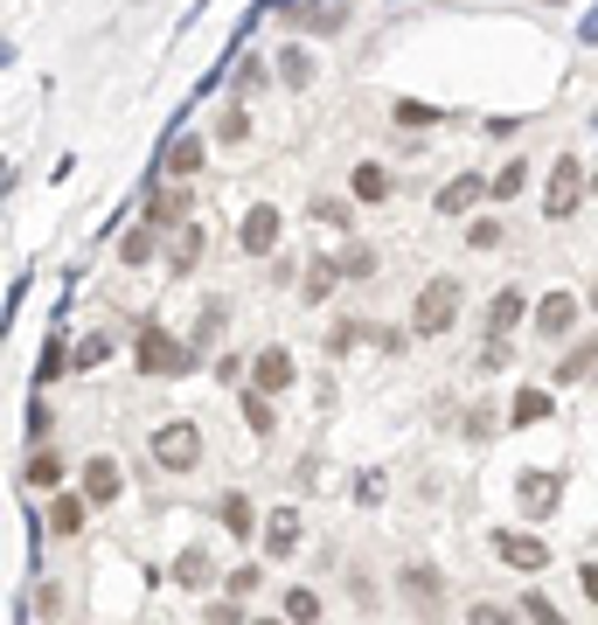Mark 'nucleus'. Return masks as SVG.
<instances>
[{"mask_svg": "<svg viewBox=\"0 0 598 625\" xmlns=\"http://www.w3.org/2000/svg\"><path fill=\"white\" fill-rule=\"evenodd\" d=\"M133 362H140V375H189L202 354L189 348V340H175V334L160 327V320H146L140 340H133Z\"/></svg>", "mask_w": 598, "mask_h": 625, "instance_id": "f257e3e1", "label": "nucleus"}, {"mask_svg": "<svg viewBox=\"0 0 598 625\" xmlns=\"http://www.w3.org/2000/svg\"><path fill=\"white\" fill-rule=\"evenodd\" d=\"M585 160L577 154H557V167H550V181H543V216L550 223H571L577 216V202H585Z\"/></svg>", "mask_w": 598, "mask_h": 625, "instance_id": "f03ea898", "label": "nucleus"}, {"mask_svg": "<svg viewBox=\"0 0 598 625\" xmlns=\"http://www.w3.org/2000/svg\"><path fill=\"white\" fill-rule=\"evenodd\" d=\"M453 320H459V278H453V272H439L432 286L418 292V307H410V327H418L424 340H432V334H445V327H453Z\"/></svg>", "mask_w": 598, "mask_h": 625, "instance_id": "7ed1b4c3", "label": "nucleus"}, {"mask_svg": "<svg viewBox=\"0 0 598 625\" xmlns=\"http://www.w3.org/2000/svg\"><path fill=\"white\" fill-rule=\"evenodd\" d=\"M154 459H160L167 472H195V459H202V431L181 424V417H175V424H160V431H154Z\"/></svg>", "mask_w": 598, "mask_h": 625, "instance_id": "20e7f679", "label": "nucleus"}, {"mask_svg": "<svg viewBox=\"0 0 598 625\" xmlns=\"http://www.w3.org/2000/svg\"><path fill=\"white\" fill-rule=\"evenodd\" d=\"M515 501H522V515H529V521H550L557 507H564V480H557V472H522Z\"/></svg>", "mask_w": 598, "mask_h": 625, "instance_id": "39448f33", "label": "nucleus"}, {"mask_svg": "<svg viewBox=\"0 0 598 625\" xmlns=\"http://www.w3.org/2000/svg\"><path fill=\"white\" fill-rule=\"evenodd\" d=\"M237 243H244V257H272L278 251V208L272 202H251L244 223H237Z\"/></svg>", "mask_w": 598, "mask_h": 625, "instance_id": "423d86ee", "label": "nucleus"}, {"mask_svg": "<svg viewBox=\"0 0 598 625\" xmlns=\"http://www.w3.org/2000/svg\"><path fill=\"white\" fill-rule=\"evenodd\" d=\"M494 556L501 563H509V570H543V563H550V542L543 536H515V528H509V536H494Z\"/></svg>", "mask_w": 598, "mask_h": 625, "instance_id": "0eeeda50", "label": "nucleus"}, {"mask_svg": "<svg viewBox=\"0 0 598 625\" xmlns=\"http://www.w3.org/2000/svg\"><path fill=\"white\" fill-rule=\"evenodd\" d=\"M292 354L286 348H258V362H251V389L258 396H278V389H292Z\"/></svg>", "mask_w": 598, "mask_h": 625, "instance_id": "6e6552de", "label": "nucleus"}, {"mask_svg": "<svg viewBox=\"0 0 598 625\" xmlns=\"http://www.w3.org/2000/svg\"><path fill=\"white\" fill-rule=\"evenodd\" d=\"M577 320H585V313H577V292H543V307H536V334H543V340H564Z\"/></svg>", "mask_w": 598, "mask_h": 625, "instance_id": "1a4fd4ad", "label": "nucleus"}, {"mask_svg": "<svg viewBox=\"0 0 598 625\" xmlns=\"http://www.w3.org/2000/svg\"><path fill=\"white\" fill-rule=\"evenodd\" d=\"M494 195V181H480V175H453V181H445L439 188V216H466V208H474V202H488Z\"/></svg>", "mask_w": 598, "mask_h": 625, "instance_id": "9d476101", "label": "nucleus"}, {"mask_svg": "<svg viewBox=\"0 0 598 625\" xmlns=\"http://www.w3.org/2000/svg\"><path fill=\"white\" fill-rule=\"evenodd\" d=\"M119 486H125L119 459H105V452H98V459H84V501L91 507H111V501H119Z\"/></svg>", "mask_w": 598, "mask_h": 625, "instance_id": "9b49d317", "label": "nucleus"}, {"mask_svg": "<svg viewBox=\"0 0 598 625\" xmlns=\"http://www.w3.org/2000/svg\"><path fill=\"white\" fill-rule=\"evenodd\" d=\"M591 375H598V334L564 348V362H557V389H577V383H591Z\"/></svg>", "mask_w": 598, "mask_h": 625, "instance_id": "f8f14e48", "label": "nucleus"}, {"mask_svg": "<svg viewBox=\"0 0 598 625\" xmlns=\"http://www.w3.org/2000/svg\"><path fill=\"white\" fill-rule=\"evenodd\" d=\"M522 307H529V292H522V286H501V292L488 299V334H494V340L515 334V327H522Z\"/></svg>", "mask_w": 598, "mask_h": 625, "instance_id": "ddd939ff", "label": "nucleus"}, {"mask_svg": "<svg viewBox=\"0 0 598 625\" xmlns=\"http://www.w3.org/2000/svg\"><path fill=\"white\" fill-rule=\"evenodd\" d=\"M299 549V507H272L265 515V556H292Z\"/></svg>", "mask_w": 598, "mask_h": 625, "instance_id": "4468645a", "label": "nucleus"}, {"mask_svg": "<svg viewBox=\"0 0 598 625\" xmlns=\"http://www.w3.org/2000/svg\"><path fill=\"white\" fill-rule=\"evenodd\" d=\"M348 195L355 202H390V167H376V160H362V167H355V175H348Z\"/></svg>", "mask_w": 598, "mask_h": 625, "instance_id": "2eb2a0df", "label": "nucleus"}, {"mask_svg": "<svg viewBox=\"0 0 598 625\" xmlns=\"http://www.w3.org/2000/svg\"><path fill=\"white\" fill-rule=\"evenodd\" d=\"M397 584H404V598L410 604H439L445 591H439V570H432V563H404V570H397Z\"/></svg>", "mask_w": 598, "mask_h": 625, "instance_id": "dca6fc26", "label": "nucleus"}, {"mask_svg": "<svg viewBox=\"0 0 598 625\" xmlns=\"http://www.w3.org/2000/svg\"><path fill=\"white\" fill-rule=\"evenodd\" d=\"M334 286H342V264H334V257H313L307 278H299V299H307V307H321Z\"/></svg>", "mask_w": 598, "mask_h": 625, "instance_id": "f3484780", "label": "nucleus"}, {"mask_svg": "<svg viewBox=\"0 0 598 625\" xmlns=\"http://www.w3.org/2000/svg\"><path fill=\"white\" fill-rule=\"evenodd\" d=\"M210 577H216L210 549H181V556H175V584H181V591H202Z\"/></svg>", "mask_w": 598, "mask_h": 625, "instance_id": "a211bd4d", "label": "nucleus"}, {"mask_svg": "<svg viewBox=\"0 0 598 625\" xmlns=\"http://www.w3.org/2000/svg\"><path fill=\"white\" fill-rule=\"evenodd\" d=\"M160 175H175V181L202 175V140H175V146H167V160H160Z\"/></svg>", "mask_w": 598, "mask_h": 625, "instance_id": "6ab92c4d", "label": "nucleus"}, {"mask_svg": "<svg viewBox=\"0 0 598 625\" xmlns=\"http://www.w3.org/2000/svg\"><path fill=\"white\" fill-rule=\"evenodd\" d=\"M543 417H550V389H515V404H509V424H522V431H529V424H543Z\"/></svg>", "mask_w": 598, "mask_h": 625, "instance_id": "aec40b11", "label": "nucleus"}, {"mask_svg": "<svg viewBox=\"0 0 598 625\" xmlns=\"http://www.w3.org/2000/svg\"><path fill=\"white\" fill-rule=\"evenodd\" d=\"M84 494H56V507H49V536H77L84 528Z\"/></svg>", "mask_w": 598, "mask_h": 625, "instance_id": "412c9836", "label": "nucleus"}, {"mask_svg": "<svg viewBox=\"0 0 598 625\" xmlns=\"http://www.w3.org/2000/svg\"><path fill=\"white\" fill-rule=\"evenodd\" d=\"M334 264H342V278H376V272H383V257H376V243H348V251H342V257H334Z\"/></svg>", "mask_w": 598, "mask_h": 625, "instance_id": "4be33fe9", "label": "nucleus"}, {"mask_svg": "<svg viewBox=\"0 0 598 625\" xmlns=\"http://www.w3.org/2000/svg\"><path fill=\"white\" fill-rule=\"evenodd\" d=\"M278 77H286L292 91H307L313 84V56L299 49V43H286V49H278Z\"/></svg>", "mask_w": 598, "mask_h": 625, "instance_id": "5701e85b", "label": "nucleus"}, {"mask_svg": "<svg viewBox=\"0 0 598 625\" xmlns=\"http://www.w3.org/2000/svg\"><path fill=\"white\" fill-rule=\"evenodd\" d=\"M244 424H251V438H272V431H278V410H272V396L244 389Z\"/></svg>", "mask_w": 598, "mask_h": 625, "instance_id": "b1692460", "label": "nucleus"}, {"mask_svg": "<svg viewBox=\"0 0 598 625\" xmlns=\"http://www.w3.org/2000/svg\"><path fill=\"white\" fill-rule=\"evenodd\" d=\"M181 216H189V195H175V188L146 202V230H167V223H181Z\"/></svg>", "mask_w": 598, "mask_h": 625, "instance_id": "393cba45", "label": "nucleus"}, {"mask_svg": "<svg viewBox=\"0 0 598 625\" xmlns=\"http://www.w3.org/2000/svg\"><path fill=\"white\" fill-rule=\"evenodd\" d=\"M216 515H223V528H230L237 542H251V501H244V494H223Z\"/></svg>", "mask_w": 598, "mask_h": 625, "instance_id": "a878e982", "label": "nucleus"}, {"mask_svg": "<svg viewBox=\"0 0 598 625\" xmlns=\"http://www.w3.org/2000/svg\"><path fill=\"white\" fill-rule=\"evenodd\" d=\"M522 188H529V154H515V160H509V167L494 175V202H515Z\"/></svg>", "mask_w": 598, "mask_h": 625, "instance_id": "bb28decb", "label": "nucleus"}, {"mask_svg": "<svg viewBox=\"0 0 598 625\" xmlns=\"http://www.w3.org/2000/svg\"><path fill=\"white\" fill-rule=\"evenodd\" d=\"M202 251H210V237H202V223H189V230H181V243H175V272H195Z\"/></svg>", "mask_w": 598, "mask_h": 625, "instance_id": "cd10ccee", "label": "nucleus"}, {"mask_svg": "<svg viewBox=\"0 0 598 625\" xmlns=\"http://www.w3.org/2000/svg\"><path fill=\"white\" fill-rule=\"evenodd\" d=\"M22 480H28V486H63V459H56V452H35Z\"/></svg>", "mask_w": 598, "mask_h": 625, "instance_id": "c85d7f7f", "label": "nucleus"}, {"mask_svg": "<svg viewBox=\"0 0 598 625\" xmlns=\"http://www.w3.org/2000/svg\"><path fill=\"white\" fill-rule=\"evenodd\" d=\"M522 618H529V625H564V612H557L543 591H522Z\"/></svg>", "mask_w": 598, "mask_h": 625, "instance_id": "c756f323", "label": "nucleus"}, {"mask_svg": "<svg viewBox=\"0 0 598 625\" xmlns=\"http://www.w3.org/2000/svg\"><path fill=\"white\" fill-rule=\"evenodd\" d=\"M286 618H292V625H313V618H321V598H313L307 584H299V591H286Z\"/></svg>", "mask_w": 598, "mask_h": 625, "instance_id": "7c9ffc66", "label": "nucleus"}, {"mask_svg": "<svg viewBox=\"0 0 598 625\" xmlns=\"http://www.w3.org/2000/svg\"><path fill=\"white\" fill-rule=\"evenodd\" d=\"M119 257H125V264H146V257H154V230H146V223H140V230H125Z\"/></svg>", "mask_w": 598, "mask_h": 625, "instance_id": "2f4dec72", "label": "nucleus"}, {"mask_svg": "<svg viewBox=\"0 0 598 625\" xmlns=\"http://www.w3.org/2000/svg\"><path fill=\"white\" fill-rule=\"evenodd\" d=\"M466 243H474V251H501V223H494V216L466 223Z\"/></svg>", "mask_w": 598, "mask_h": 625, "instance_id": "473e14b6", "label": "nucleus"}, {"mask_svg": "<svg viewBox=\"0 0 598 625\" xmlns=\"http://www.w3.org/2000/svg\"><path fill=\"white\" fill-rule=\"evenodd\" d=\"M313 223H327V230H348V202H342V195H321V202H313Z\"/></svg>", "mask_w": 598, "mask_h": 625, "instance_id": "72a5a7b5", "label": "nucleus"}, {"mask_svg": "<svg viewBox=\"0 0 598 625\" xmlns=\"http://www.w3.org/2000/svg\"><path fill=\"white\" fill-rule=\"evenodd\" d=\"M230 598H251V591H265V570L258 563H244V570H230V584H223Z\"/></svg>", "mask_w": 598, "mask_h": 625, "instance_id": "f704fd0d", "label": "nucleus"}, {"mask_svg": "<svg viewBox=\"0 0 598 625\" xmlns=\"http://www.w3.org/2000/svg\"><path fill=\"white\" fill-rule=\"evenodd\" d=\"M244 132H251V111H244V105H230V111L216 119V140H244Z\"/></svg>", "mask_w": 598, "mask_h": 625, "instance_id": "c9c22d12", "label": "nucleus"}, {"mask_svg": "<svg viewBox=\"0 0 598 625\" xmlns=\"http://www.w3.org/2000/svg\"><path fill=\"white\" fill-rule=\"evenodd\" d=\"M432 119H439V111H432V105H418V98H404V105H397V125H432Z\"/></svg>", "mask_w": 598, "mask_h": 625, "instance_id": "e433bc0d", "label": "nucleus"}, {"mask_svg": "<svg viewBox=\"0 0 598 625\" xmlns=\"http://www.w3.org/2000/svg\"><path fill=\"white\" fill-rule=\"evenodd\" d=\"M111 354V340L105 334H91V340H77V369H91V362H105Z\"/></svg>", "mask_w": 598, "mask_h": 625, "instance_id": "4c0bfd02", "label": "nucleus"}, {"mask_svg": "<svg viewBox=\"0 0 598 625\" xmlns=\"http://www.w3.org/2000/svg\"><path fill=\"white\" fill-rule=\"evenodd\" d=\"M237 91H244V98H251V91H265V63H258V56H251L244 70H237Z\"/></svg>", "mask_w": 598, "mask_h": 625, "instance_id": "58836bf2", "label": "nucleus"}, {"mask_svg": "<svg viewBox=\"0 0 598 625\" xmlns=\"http://www.w3.org/2000/svg\"><path fill=\"white\" fill-rule=\"evenodd\" d=\"M466 625H515V618L501 612V604H474V612H466Z\"/></svg>", "mask_w": 598, "mask_h": 625, "instance_id": "ea45409f", "label": "nucleus"}, {"mask_svg": "<svg viewBox=\"0 0 598 625\" xmlns=\"http://www.w3.org/2000/svg\"><path fill=\"white\" fill-rule=\"evenodd\" d=\"M488 431H501L494 410H474V417H466V438H488Z\"/></svg>", "mask_w": 598, "mask_h": 625, "instance_id": "a19ab883", "label": "nucleus"}, {"mask_svg": "<svg viewBox=\"0 0 598 625\" xmlns=\"http://www.w3.org/2000/svg\"><path fill=\"white\" fill-rule=\"evenodd\" d=\"M480 369H488V375H501V369H509V340H488V354H480Z\"/></svg>", "mask_w": 598, "mask_h": 625, "instance_id": "79ce46f5", "label": "nucleus"}, {"mask_svg": "<svg viewBox=\"0 0 598 625\" xmlns=\"http://www.w3.org/2000/svg\"><path fill=\"white\" fill-rule=\"evenodd\" d=\"M577 591H585L598 604V563H577Z\"/></svg>", "mask_w": 598, "mask_h": 625, "instance_id": "37998d69", "label": "nucleus"}, {"mask_svg": "<svg viewBox=\"0 0 598 625\" xmlns=\"http://www.w3.org/2000/svg\"><path fill=\"white\" fill-rule=\"evenodd\" d=\"M251 625H292V618H251Z\"/></svg>", "mask_w": 598, "mask_h": 625, "instance_id": "c03bdc74", "label": "nucleus"}, {"mask_svg": "<svg viewBox=\"0 0 598 625\" xmlns=\"http://www.w3.org/2000/svg\"><path fill=\"white\" fill-rule=\"evenodd\" d=\"M591 195H598V175H591Z\"/></svg>", "mask_w": 598, "mask_h": 625, "instance_id": "a18cd8bd", "label": "nucleus"}, {"mask_svg": "<svg viewBox=\"0 0 598 625\" xmlns=\"http://www.w3.org/2000/svg\"><path fill=\"white\" fill-rule=\"evenodd\" d=\"M591 307H598V292H591Z\"/></svg>", "mask_w": 598, "mask_h": 625, "instance_id": "49530a36", "label": "nucleus"}]
</instances>
